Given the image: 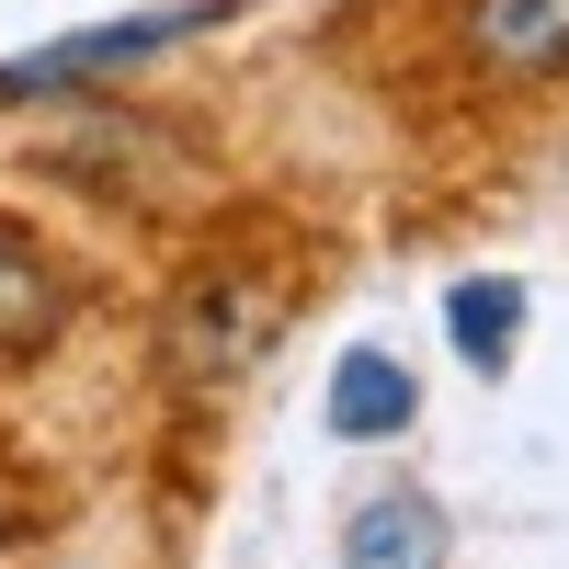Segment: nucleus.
Returning a JSON list of instances; mask_svg holds the SVG:
<instances>
[{"instance_id": "39448f33", "label": "nucleus", "mask_w": 569, "mask_h": 569, "mask_svg": "<svg viewBox=\"0 0 569 569\" xmlns=\"http://www.w3.org/2000/svg\"><path fill=\"white\" fill-rule=\"evenodd\" d=\"M421 421V388L399 376V353H342L330 365V433L342 445H399Z\"/></svg>"}, {"instance_id": "423d86ee", "label": "nucleus", "mask_w": 569, "mask_h": 569, "mask_svg": "<svg viewBox=\"0 0 569 569\" xmlns=\"http://www.w3.org/2000/svg\"><path fill=\"white\" fill-rule=\"evenodd\" d=\"M58 330H69V284H58V262H46L34 240H12V228H0V365L46 353Z\"/></svg>"}, {"instance_id": "20e7f679", "label": "nucleus", "mask_w": 569, "mask_h": 569, "mask_svg": "<svg viewBox=\"0 0 569 569\" xmlns=\"http://www.w3.org/2000/svg\"><path fill=\"white\" fill-rule=\"evenodd\" d=\"M456 525L433 490H376L353 525H342V569H445Z\"/></svg>"}, {"instance_id": "0eeeda50", "label": "nucleus", "mask_w": 569, "mask_h": 569, "mask_svg": "<svg viewBox=\"0 0 569 569\" xmlns=\"http://www.w3.org/2000/svg\"><path fill=\"white\" fill-rule=\"evenodd\" d=\"M445 330H456V353L479 365V376H501L512 342H525V284H512V273H467L456 297H445Z\"/></svg>"}, {"instance_id": "f257e3e1", "label": "nucleus", "mask_w": 569, "mask_h": 569, "mask_svg": "<svg viewBox=\"0 0 569 569\" xmlns=\"http://www.w3.org/2000/svg\"><path fill=\"white\" fill-rule=\"evenodd\" d=\"M228 23V0H160V12H114V23H80L58 46H23V58H0V103H34V91H80V80H114V69H149L171 58L182 34Z\"/></svg>"}, {"instance_id": "f03ea898", "label": "nucleus", "mask_w": 569, "mask_h": 569, "mask_svg": "<svg viewBox=\"0 0 569 569\" xmlns=\"http://www.w3.org/2000/svg\"><path fill=\"white\" fill-rule=\"evenodd\" d=\"M284 330V284H262V273H206V284H182V308H171V365L194 376V388H228L262 342Z\"/></svg>"}, {"instance_id": "7ed1b4c3", "label": "nucleus", "mask_w": 569, "mask_h": 569, "mask_svg": "<svg viewBox=\"0 0 569 569\" xmlns=\"http://www.w3.org/2000/svg\"><path fill=\"white\" fill-rule=\"evenodd\" d=\"M456 58L479 91H547L569 80V0H467Z\"/></svg>"}]
</instances>
